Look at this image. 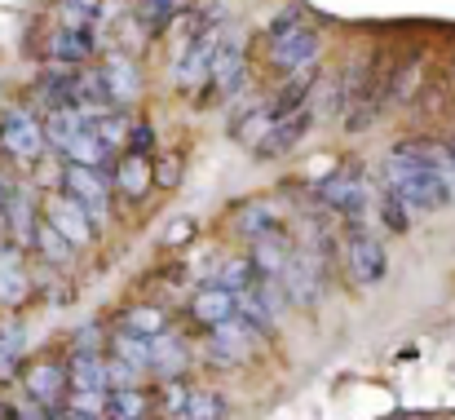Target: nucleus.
Masks as SVG:
<instances>
[{
    "label": "nucleus",
    "instance_id": "1",
    "mask_svg": "<svg viewBox=\"0 0 455 420\" xmlns=\"http://www.w3.org/2000/svg\"><path fill=\"white\" fill-rule=\"evenodd\" d=\"M447 159H451V146L429 138H403L385 150V186L407 204L411 217H425L451 204L447 182H443Z\"/></svg>",
    "mask_w": 455,
    "mask_h": 420
},
{
    "label": "nucleus",
    "instance_id": "2",
    "mask_svg": "<svg viewBox=\"0 0 455 420\" xmlns=\"http://www.w3.org/2000/svg\"><path fill=\"white\" fill-rule=\"evenodd\" d=\"M266 53H270V67L279 76H305L318 53H323V31L305 18L301 9H288L270 22V36H266Z\"/></svg>",
    "mask_w": 455,
    "mask_h": 420
},
{
    "label": "nucleus",
    "instance_id": "3",
    "mask_svg": "<svg viewBox=\"0 0 455 420\" xmlns=\"http://www.w3.org/2000/svg\"><path fill=\"white\" fill-rule=\"evenodd\" d=\"M345 266L358 287H376L389 275V253L371 222H345Z\"/></svg>",
    "mask_w": 455,
    "mask_h": 420
},
{
    "label": "nucleus",
    "instance_id": "4",
    "mask_svg": "<svg viewBox=\"0 0 455 420\" xmlns=\"http://www.w3.org/2000/svg\"><path fill=\"white\" fill-rule=\"evenodd\" d=\"M221 13H208L204 22H195L190 27V36H186V49H181V58H177V85L181 89H199L204 93V85H208V71H212V58H217V44H221Z\"/></svg>",
    "mask_w": 455,
    "mask_h": 420
},
{
    "label": "nucleus",
    "instance_id": "5",
    "mask_svg": "<svg viewBox=\"0 0 455 420\" xmlns=\"http://www.w3.org/2000/svg\"><path fill=\"white\" fill-rule=\"evenodd\" d=\"M318 199L345 222H371V186L358 168H336L318 182Z\"/></svg>",
    "mask_w": 455,
    "mask_h": 420
},
{
    "label": "nucleus",
    "instance_id": "6",
    "mask_svg": "<svg viewBox=\"0 0 455 420\" xmlns=\"http://www.w3.org/2000/svg\"><path fill=\"white\" fill-rule=\"evenodd\" d=\"M0 150L13 155V159H22V164H36V159L49 150L44 125H40L27 107H4V111H0Z\"/></svg>",
    "mask_w": 455,
    "mask_h": 420
},
{
    "label": "nucleus",
    "instance_id": "7",
    "mask_svg": "<svg viewBox=\"0 0 455 420\" xmlns=\"http://www.w3.org/2000/svg\"><path fill=\"white\" fill-rule=\"evenodd\" d=\"M22 390H27V399L40 408V412H58L62 408V399H67V363H58V359H40V363H31L27 372H22Z\"/></svg>",
    "mask_w": 455,
    "mask_h": 420
},
{
    "label": "nucleus",
    "instance_id": "8",
    "mask_svg": "<svg viewBox=\"0 0 455 420\" xmlns=\"http://www.w3.org/2000/svg\"><path fill=\"white\" fill-rule=\"evenodd\" d=\"M44 222L62 235V239H71L76 248H84L89 239H93V217H89V208L80 204V199H71L67 190H58V195H49V204H44Z\"/></svg>",
    "mask_w": 455,
    "mask_h": 420
},
{
    "label": "nucleus",
    "instance_id": "9",
    "mask_svg": "<svg viewBox=\"0 0 455 420\" xmlns=\"http://www.w3.org/2000/svg\"><path fill=\"white\" fill-rule=\"evenodd\" d=\"M239 85H243V36L221 31V44H217V58H212V71H208V93L230 98Z\"/></svg>",
    "mask_w": 455,
    "mask_h": 420
},
{
    "label": "nucleus",
    "instance_id": "10",
    "mask_svg": "<svg viewBox=\"0 0 455 420\" xmlns=\"http://www.w3.org/2000/svg\"><path fill=\"white\" fill-rule=\"evenodd\" d=\"M62 186H67L71 199H80V204L89 208L93 222H102V213H107V177H102V168L62 164Z\"/></svg>",
    "mask_w": 455,
    "mask_h": 420
},
{
    "label": "nucleus",
    "instance_id": "11",
    "mask_svg": "<svg viewBox=\"0 0 455 420\" xmlns=\"http://www.w3.org/2000/svg\"><path fill=\"white\" fill-rule=\"evenodd\" d=\"M275 283L283 287V296H288L292 305L309 310V305L318 301V283H323V275H318V257L297 248V257L288 262V271H283V275H279Z\"/></svg>",
    "mask_w": 455,
    "mask_h": 420
},
{
    "label": "nucleus",
    "instance_id": "12",
    "mask_svg": "<svg viewBox=\"0 0 455 420\" xmlns=\"http://www.w3.org/2000/svg\"><path fill=\"white\" fill-rule=\"evenodd\" d=\"M53 67H84L93 58V27H53L49 44H44Z\"/></svg>",
    "mask_w": 455,
    "mask_h": 420
},
{
    "label": "nucleus",
    "instance_id": "13",
    "mask_svg": "<svg viewBox=\"0 0 455 420\" xmlns=\"http://www.w3.org/2000/svg\"><path fill=\"white\" fill-rule=\"evenodd\" d=\"M309 125H314V111L301 107V111H292V116L275 120V125L266 129V138L257 141L252 150H257L261 159H270V155H288V150H297V141L309 133Z\"/></svg>",
    "mask_w": 455,
    "mask_h": 420
},
{
    "label": "nucleus",
    "instance_id": "14",
    "mask_svg": "<svg viewBox=\"0 0 455 420\" xmlns=\"http://www.w3.org/2000/svg\"><path fill=\"white\" fill-rule=\"evenodd\" d=\"M36 226H40V213H36L31 190H27V186H9V208H4V230H9V244L31 248Z\"/></svg>",
    "mask_w": 455,
    "mask_h": 420
},
{
    "label": "nucleus",
    "instance_id": "15",
    "mask_svg": "<svg viewBox=\"0 0 455 420\" xmlns=\"http://www.w3.org/2000/svg\"><path fill=\"white\" fill-rule=\"evenodd\" d=\"M31 292V279H27V257L18 244H0V305L4 310H18Z\"/></svg>",
    "mask_w": 455,
    "mask_h": 420
},
{
    "label": "nucleus",
    "instance_id": "16",
    "mask_svg": "<svg viewBox=\"0 0 455 420\" xmlns=\"http://www.w3.org/2000/svg\"><path fill=\"white\" fill-rule=\"evenodd\" d=\"M98 76H102V85H107V93H111V102H116V107H129V102L138 98V89H142L138 62H133V58H124V53H111V58L98 67Z\"/></svg>",
    "mask_w": 455,
    "mask_h": 420
},
{
    "label": "nucleus",
    "instance_id": "17",
    "mask_svg": "<svg viewBox=\"0 0 455 420\" xmlns=\"http://www.w3.org/2000/svg\"><path fill=\"white\" fill-rule=\"evenodd\" d=\"M292 257H297V248H292V239L283 230H270V235L252 239V266H257L261 279H279Z\"/></svg>",
    "mask_w": 455,
    "mask_h": 420
},
{
    "label": "nucleus",
    "instance_id": "18",
    "mask_svg": "<svg viewBox=\"0 0 455 420\" xmlns=\"http://www.w3.org/2000/svg\"><path fill=\"white\" fill-rule=\"evenodd\" d=\"M190 319L199 323V327H221L226 319H235V292H226V287H199L195 292V301H190Z\"/></svg>",
    "mask_w": 455,
    "mask_h": 420
},
{
    "label": "nucleus",
    "instance_id": "19",
    "mask_svg": "<svg viewBox=\"0 0 455 420\" xmlns=\"http://www.w3.org/2000/svg\"><path fill=\"white\" fill-rule=\"evenodd\" d=\"M116 190L120 195H129V199H142L147 190H151V159L147 155H120V164H116Z\"/></svg>",
    "mask_w": 455,
    "mask_h": 420
},
{
    "label": "nucleus",
    "instance_id": "20",
    "mask_svg": "<svg viewBox=\"0 0 455 420\" xmlns=\"http://www.w3.org/2000/svg\"><path fill=\"white\" fill-rule=\"evenodd\" d=\"M67 385L71 390H111V381H107V363L98 359V354H71L67 359Z\"/></svg>",
    "mask_w": 455,
    "mask_h": 420
},
{
    "label": "nucleus",
    "instance_id": "21",
    "mask_svg": "<svg viewBox=\"0 0 455 420\" xmlns=\"http://www.w3.org/2000/svg\"><path fill=\"white\" fill-rule=\"evenodd\" d=\"M58 155H62L67 164H84V168H102V164L111 159V150H107V141L98 138V133H93L89 125H84V129H80L76 138L67 141V146H62Z\"/></svg>",
    "mask_w": 455,
    "mask_h": 420
},
{
    "label": "nucleus",
    "instance_id": "22",
    "mask_svg": "<svg viewBox=\"0 0 455 420\" xmlns=\"http://www.w3.org/2000/svg\"><path fill=\"white\" fill-rule=\"evenodd\" d=\"M235 230L248 235V239H261V235L279 230V213H275L266 199H252V204H243V208L235 213Z\"/></svg>",
    "mask_w": 455,
    "mask_h": 420
},
{
    "label": "nucleus",
    "instance_id": "23",
    "mask_svg": "<svg viewBox=\"0 0 455 420\" xmlns=\"http://www.w3.org/2000/svg\"><path fill=\"white\" fill-rule=\"evenodd\" d=\"M151 368L159 376H168V381H177L181 372H186V345L177 341V336H155L151 341Z\"/></svg>",
    "mask_w": 455,
    "mask_h": 420
},
{
    "label": "nucleus",
    "instance_id": "24",
    "mask_svg": "<svg viewBox=\"0 0 455 420\" xmlns=\"http://www.w3.org/2000/svg\"><path fill=\"white\" fill-rule=\"evenodd\" d=\"M31 248H36V253H40L49 266H67V262H71V253H76V244H71V239H62V235H58V230H53L44 217H40V226H36Z\"/></svg>",
    "mask_w": 455,
    "mask_h": 420
},
{
    "label": "nucleus",
    "instance_id": "25",
    "mask_svg": "<svg viewBox=\"0 0 455 420\" xmlns=\"http://www.w3.org/2000/svg\"><path fill=\"white\" fill-rule=\"evenodd\" d=\"M62 412L71 420H102L107 416V390H67Z\"/></svg>",
    "mask_w": 455,
    "mask_h": 420
},
{
    "label": "nucleus",
    "instance_id": "26",
    "mask_svg": "<svg viewBox=\"0 0 455 420\" xmlns=\"http://www.w3.org/2000/svg\"><path fill=\"white\" fill-rule=\"evenodd\" d=\"M40 125H44V141H49L53 150H62V146L76 138V133H80V129H84L89 120H84L80 111H49V116H44Z\"/></svg>",
    "mask_w": 455,
    "mask_h": 420
},
{
    "label": "nucleus",
    "instance_id": "27",
    "mask_svg": "<svg viewBox=\"0 0 455 420\" xmlns=\"http://www.w3.org/2000/svg\"><path fill=\"white\" fill-rule=\"evenodd\" d=\"M217 287H226V292H235V296H243V292H252L261 275H257V266H252V257H243V262H226L221 266V275H217Z\"/></svg>",
    "mask_w": 455,
    "mask_h": 420
},
{
    "label": "nucleus",
    "instance_id": "28",
    "mask_svg": "<svg viewBox=\"0 0 455 420\" xmlns=\"http://www.w3.org/2000/svg\"><path fill=\"white\" fill-rule=\"evenodd\" d=\"M107 416L111 420H142L147 416V394L142 390H107Z\"/></svg>",
    "mask_w": 455,
    "mask_h": 420
},
{
    "label": "nucleus",
    "instance_id": "29",
    "mask_svg": "<svg viewBox=\"0 0 455 420\" xmlns=\"http://www.w3.org/2000/svg\"><path fill=\"white\" fill-rule=\"evenodd\" d=\"M111 350H116V359H120V363H129L133 372H147V368H151V341H147V336L120 332V336L111 341Z\"/></svg>",
    "mask_w": 455,
    "mask_h": 420
},
{
    "label": "nucleus",
    "instance_id": "30",
    "mask_svg": "<svg viewBox=\"0 0 455 420\" xmlns=\"http://www.w3.org/2000/svg\"><path fill=\"white\" fill-rule=\"evenodd\" d=\"M89 129L107 141V150H120V146L129 141V133H133V120H129L124 111H107V116L89 120Z\"/></svg>",
    "mask_w": 455,
    "mask_h": 420
},
{
    "label": "nucleus",
    "instance_id": "31",
    "mask_svg": "<svg viewBox=\"0 0 455 420\" xmlns=\"http://www.w3.org/2000/svg\"><path fill=\"white\" fill-rule=\"evenodd\" d=\"M177 9H181V0H138V4H133V13H138V22H142L147 31H164V27L177 18Z\"/></svg>",
    "mask_w": 455,
    "mask_h": 420
},
{
    "label": "nucleus",
    "instance_id": "32",
    "mask_svg": "<svg viewBox=\"0 0 455 420\" xmlns=\"http://www.w3.org/2000/svg\"><path fill=\"white\" fill-rule=\"evenodd\" d=\"M221 416H226V403H221L212 390H190V394H186L181 420H221Z\"/></svg>",
    "mask_w": 455,
    "mask_h": 420
},
{
    "label": "nucleus",
    "instance_id": "33",
    "mask_svg": "<svg viewBox=\"0 0 455 420\" xmlns=\"http://www.w3.org/2000/svg\"><path fill=\"white\" fill-rule=\"evenodd\" d=\"M376 208H380L376 217H380L389 230H407V226H411V213H407V204H403V199H398L389 186H380V204H376Z\"/></svg>",
    "mask_w": 455,
    "mask_h": 420
},
{
    "label": "nucleus",
    "instance_id": "34",
    "mask_svg": "<svg viewBox=\"0 0 455 420\" xmlns=\"http://www.w3.org/2000/svg\"><path fill=\"white\" fill-rule=\"evenodd\" d=\"M124 332H133V336H159L164 332V314L159 310H151V305H138V310H129L124 314Z\"/></svg>",
    "mask_w": 455,
    "mask_h": 420
},
{
    "label": "nucleus",
    "instance_id": "35",
    "mask_svg": "<svg viewBox=\"0 0 455 420\" xmlns=\"http://www.w3.org/2000/svg\"><path fill=\"white\" fill-rule=\"evenodd\" d=\"M186 394H190V390H186L181 381H168V385H164V394H159L164 412H168V416H177V420H181V408H186Z\"/></svg>",
    "mask_w": 455,
    "mask_h": 420
},
{
    "label": "nucleus",
    "instance_id": "36",
    "mask_svg": "<svg viewBox=\"0 0 455 420\" xmlns=\"http://www.w3.org/2000/svg\"><path fill=\"white\" fill-rule=\"evenodd\" d=\"M62 4H71V9H84V13H93V18H98V9H102V0H62Z\"/></svg>",
    "mask_w": 455,
    "mask_h": 420
},
{
    "label": "nucleus",
    "instance_id": "37",
    "mask_svg": "<svg viewBox=\"0 0 455 420\" xmlns=\"http://www.w3.org/2000/svg\"><path fill=\"white\" fill-rule=\"evenodd\" d=\"M9 186H13V182H4V177H0V230H4V208H9Z\"/></svg>",
    "mask_w": 455,
    "mask_h": 420
},
{
    "label": "nucleus",
    "instance_id": "38",
    "mask_svg": "<svg viewBox=\"0 0 455 420\" xmlns=\"http://www.w3.org/2000/svg\"><path fill=\"white\" fill-rule=\"evenodd\" d=\"M0 420H18V412H13V403L0 394Z\"/></svg>",
    "mask_w": 455,
    "mask_h": 420
}]
</instances>
